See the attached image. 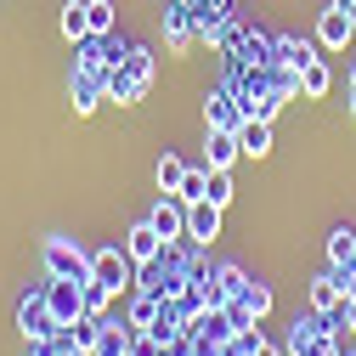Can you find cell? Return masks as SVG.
<instances>
[{
	"instance_id": "obj_12",
	"label": "cell",
	"mask_w": 356,
	"mask_h": 356,
	"mask_svg": "<svg viewBox=\"0 0 356 356\" xmlns=\"http://www.w3.org/2000/svg\"><path fill=\"white\" fill-rule=\"evenodd\" d=\"M153 323H159V294L130 289V300H124V328H130V334H147Z\"/></svg>"
},
{
	"instance_id": "obj_35",
	"label": "cell",
	"mask_w": 356,
	"mask_h": 356,
	"mask_svg": "<svg viewBox=\"0 0 356 356\" xmlns=\"http://www.w3.org/2000/svg\"><path fill=\"white\" fill-rule=\"evenodd\" d=\"M254 356H289V350H277V345H260V350H254Z\"/></svg>"
},
{
	"instance_id": "obj_13",
	"label": "cell",
	"mask_w": 356,
	"mask_h": 356,
	"mask_svg": "<svg viewBox=\"0 0 356 356\" xmlns=\"http://www.w3.org/2000/svg\"><path fill=\"white\" fill-rule=\"evenodd\" d=\"M142 97H147V85H142L136 74H130L124 63H113V68H108V102H119V108H136Z\"/></svg>"
},
{
	"instance_id": "obj_19",
	"label": "cell",
	"mask_w": 356,
	"mask_h": 356,
	"mask_svg": "<svg viewBox=\"0 0 356 356\" xmlns=\"http://www.w3.org/2000/svg\"><path fill=\"white\" fill-rule=\"evenodd\" d=\"M91 356H130V328H124V323H108V317H102V334H97Z\"/></svg>"
},
{
	"instance_id": "obj_34",
	"label": "cell",
	"mask_w": 356,
	"mask_h": 356,
	"mask_svg": "<svg viewBox=\"0 0 356 356\" xmlns=\"http://www.w3.org/2000/svg\"><path fill=\"white\" fill-rule=\"evenodd\" d=\"M345 328L356 334V300H345Z\"/></svg>"
},
{
	"instance_id": "obj_36",
	"label": "cell",
	"mask_w": 356,
	"mask_h": 356,
	"mask_svg": "<svg viewBox=\"0 0 356 356\" xmlns=\"http://www.w3.org/2000/svg\"><path fill=\"white\" fill-rule=\"evenodd\" d=\"M63 356H91V350H63Z\"/></svg>"
},
{
	"instance_id": "obj_28",
	"label": "cell",
	"mask_w": 356,
	"mask_h": 356,
	"mask_svg": "<svg viewBox=\"0 0 356 356\" xmlns=\"http://www.w3.org/2000/svg\"><path fill=\"white\" fill-rule=\"evenodd\" d=\"M204 198L227 209V204H232V170H209V193H204Z\"/></svg>"
},
{
	"instance_id": "obj_23",
	"label": "cell",
	"mask_w": 356,
	"mask_h": 356,
	"mask_svg": "<svg viewBox=\"0 0 356 356\" xmlns=\"http://www.w3.org/2000/svg\"><path fill=\"white\" fill-rule=\"evenodd\" d=\"M85 17H91V34H113V29H119L113 0H85Z\"/></svg>"
},
{
	"instance_id": "obj_7",
	"label": "cell",
	"mask_w": 356,
	"mask_h": 356,
	"mask_svg": "<svg viewBox=\"0 0 356 356\" xmlns=\"http://www.w3.org/2000/svg\"><path fill=\"white\" fill-rule=\"evenodd\" d=\"M147 220H153V232H159L164 243H187V204L175 198V193H164V198L153 204Z\"/></svg>"
},
{
	"instance_id": "obj_11",
	"label": "cell",
	"mask_w": 356,
	"mask_h": 356,
	"mask_svg": "<svg viewBox=\"0 0 356 356\" xmlns=\"http://www.w3.org/2000/svg\"><path fill=\"white\" fill-rule=\"evenodd\" d=\"M220 232V204H209V198H198V204H187V243H209Z\"/></svg>"
},
{
	"instance_id": "obj_16",
	"label": "cell",
	"mask_w": 356,
	"mask_h": 356,
	"mask_svg": "<svg viewBox=\"0 0 356 356\" xmlns=\"http://www.w3.org/2000/svg\"><path fill=\"white\" fill-rule=\"evenodd\" d=\"M311 57H317V51H311V40H294V34H277V51H272V63L283 68V74H300Z\"/></svg>"
},
{
	"instance_id": "obj_22",
	"label": "cell",
	"mask_w": 356,
	"mask_h": 356,
	"mask_svg": "<svg viewBox=\"0 0 356 356\" xmlns=\"http://www.w3.org/2000/svg\"><path fill=\"white\" fill-rule=\"evenodd\" d=\"M79 294H85V311H91V317H108V305L119 300V294H113L108 283H97V277H85V283H79Z\"/></svg>"
},
{
	"instance_id": "obj_18",
	"label": "cell",
	"mask_w": 356,
	"mask_h": 356,
	"mask_svg": "<svg viewBox=\"0 0 356 356\" xmlns=\"http://www.w3.org/2000/svg\"><path fill=\"white\" fill-rule=\"evenodd\" d=\"M97 334H102V317H91V311H85V317H79L74 328H63L57 339H63V350H91V345H97Z\"/></svg>"
},
{
	"instance_id": "obj_9",
	"label": "cell",
	"mask_w": 356,
	"mask_h": 356,
	"mask_svg": "<svg viewBox=\"0 0 356 356\" xmlns=\"http://www.w3.org/2000/svg\"><path fill=\"white\" fill-rule=\"evenodd\" d=\"M350 40H356L350 17H345V12L334 6V0H328V12H317V46H328V51H345Z\"/></svg>"
},
{
	"instance_id": "obj_15",
	"label": "cell",
	"mask_w": 356,
	"mask_h": 356,
	"mask_svg": "<svg viewBox=\"0 0 356 356\" xmlns=\"http://www.w3.org/2000/svg\"><path fill=\"white\" fill-rule=\"evenodd\" d=\"M243 153H238V136H232V130H209V136H204V164L209 170H232Z\"/></svg>"
},
{
	"instance_id": "obj_30",
	"label": "cell",
	"mask_w": 356,
	"mask_h": 356,
	"mask_svg": "<svg viewBox=\"0 0 356 356\" xmlns=\"http://www.w3.org/2000/svg\"><path fill=\"white\" fill-rule=\"evenodd\" d=\"M227 323H232L238 334H243V328H260V317H254V311H249L243 300H227Z\"/></svg>"
},
{
	"instance_id": "obj_21",
	"label": "cell",
	"mask_w": 356,
	"mask_h": 356,
	"mask_svg": "<svg viewBox=\"0 0 356 356\" xmlns=\"http://www.w3.org/2000/svg\"><path fill=\"white\" fill-rule=\"evenodd\" d=\"M328 266H356V232L350 227H334L328 232Z\"/></svg>"
},
{
	"instance_id": "obj_27",
	"label": "cell",
	"mask_w": 356,
	"mask_h": 356,
	"mask_svg": "<svg viewBox=\"0 0 356 356\" xmlns=\"http://www.w3.org/2000/svg\"><path fill=\"white\" fill-rule=\"evenodd\" d=\"M124 68L136 74L142 85H153V51H147V46H124Z\"/></svg>"
},
{
	"instance_id": "obj_17",
	"label": "cell",
	"mask_w": 356,
	"mask_h": 356,
	"mask_svg": "<svg viewBox=\"0 0 356 356\" xmlns=\"http://www.w3.org/2000/svg\"><path fill=\"white\" fill-rule=\"evenodd\" d=\"M334 91V68L323 63V57H311L305 68H300V97H311V102H323Z\"/></svg>"
},
{
	"instance_id": "obj_14",
	"label": "cell",
	"mask_w": 356,
	"mask_h": 356,
	"mask_svg": "<svg viewBox=\"0 0 356 356\" xmlns=\"http://www.w3.org/2000/svg\"><path fill=\"white\" fill-rule=\"evenodd\" d=\"M232 136H238V153L243 159H266V153H272V124H266V119H243Z\"/></svg>"
},
{
	"instance_id": "obj_10",
	"label": "cell",
	"mask_w": 356,
	"mask_h": 356,
	"mask_svg": "<svg viewBox=\"0 0 356 356\" xmlns=\"http://www.w3.org/2000/svg\"><path fill=\"white\" fill-rule=\"evenodd\" d=\"M124 249H130V260H136V266H153V260H159L170 243L153 232V220H136V227L124 232Z\"/></svg>"
},
{
	"instance_id": "obj_6",
	"label": "cell",
	"mask_w": 356,
	"mask_h": 356,
	"mask_svg": "<svg viewBox=\"0 0 356 356\" xmlns=\"http://www.w3.org/2000/svg\"><path fill=\"white\" fill-rule=\"evenodd\" d=\"M46 300H51L57 334H63V328H74V323L85 317V294H79V283H74V277H46Z\"/></svg>"
},
{
	"instance_id": "obj_33",
	"label": "cell",
	"mask_w": 356,
	"mask_h": 356,
	"mask_svg": "<svg viewBox=\"0 0 356 356\" xmlns=\"http://www.w3.org/2000/svg\"><path fill=\"white\" fill-rule=\"evenodd\" d=\"M334 6H339V12L350 17V29H356V0H334Z\"/></svg>"
},
{
	"instance_id": "obj_37",
	"label": "cell",
	"mask_w": 356,
	"mask_h": 356,
	"mask_svg": "<svg viewBox=\"0 0 356 356\" xmlns=\"http://www.w3.org/2000/svg\"><path fill=\"white\" fill-rule=\"evenodd\" d=\"M350 91H356V68H350Z\"/></svg>"
},
{
	"instance_id": "obj_25",
	"label": "cell",
	"mask_w": 356,
	"mask_h": 356,
	"mask_svg": "<svg viewBox=\"0 0 356 356\" xmlns=\"http://www.w3.org/2000/svg\"><path fill=\"white\" fill-rule=\"evenodd\" d=\"M204 193H209V164L187 170V175H181V187H175V198H181V204H198Z\"/></svg>"
},
{
	"instance_id": "obj_5",
	"label": "cell",
	"mask_w": 356,
	"mask_h": 356,
	"mask_svg": "<svg viewBox=\"0 0 356 356\" xmlns=\"http://www.w3.org/2000/svg\"><path fill=\"white\" fill-rule=\"evenodd\" d=\"M17 328H23V339H46V334H57V317H51L46 283H40V289H29V294L17 300Z\"/></svg>"
},
{
	"instance_id": "obj_38",
	"label": "cell",
	"mask_w": 356,
	"mask_h": 356,
	"mask_svg": "<svg viewBox=\"0 0 356 356\" xmlns=\"http://www.w3.org/2000/svg\"><path fill=\"white\" fill-rule=\"evenodd\" d=\"M345 356H356V350H345Z\"/></svg>"
},
{
	"instance_id": "obj_2",
	"label": "cell",
	"mask_w": 356,
	"mask_h": 356,
	"mask_svg": "<svg viewBox=\"0 0 356 356\" xmlns=\"http://www.w3.org/2000/svg\"><path fill=\"white\" fill-rule=\"evenodd\" d=\"M40 260H46V277H74V283L91 277V254H85L79 243H68V238H46Z\"/></svg>"
},
{
	"instance_id": "obj_24",
	"label": "cell",
	"mask_w": 356,
	"mask_h": 356,
	"mask_svg": "<svg viewBox=\"0 0 356 356\" xmlns=\"http://www.w3.org/2000/svg\"><path fill=\"white\" fill-rule=\"evenodd\" d=\"M63 34L74 40V46H79L85 34H91V17H85V0H68V6H63Z\"/></svg>"
},
{
	"instance_id": "obj_26",
	"label": "cell",
	"mask_w": 356,
	"mask_h": 356,
	"mask_svg": "<svg viewBox=\"0 0 356 356\" xmlns=\"http://www.w3.org/2000/svg\"><path fill=\"white\" fill-rule=\"evenodd\" d=\"M215 283H220V294H227V300H238V294L249 289V277H243V266H232V260H227V266H215Z\"/></svg>"
},
{
	"instance_id": "obj_1",
	"label": "cell",
	"mask_w": 356,
	"mask_h": 356,
	"mask_svg": "<svg viewBox=\"0 0 356 356\" xmlns=\"http://www.w3.org/2000/svg\"><path fill=\"white\" fill-rule=\"evenodd\" d=\"M91 277H97V283H108L113 294H130V289L142 283V266L130 260V249H113V243H108V249H97V254H91Z\"/></svg>"
},
{
	"instance_id": "obj_32",
	"label": "cell",
	"mask_w": 356,
	"mask_h": 356,
	"mask_svg": "<svg viewBox=\"0 0 356 356\" xmlns=\"http://www.w3.org/2000/svg\"><path fill=\"white\" fill-rule=\"evenodd\" d=\"M29 356H63V339L46 334V339H29Z\"/></svg>"
},
{
	"instance_id": "obj_20",
	"label": "cell",
	"mask_w": 356,
	"mask_h": 356,
	"mask_svg": "<svg viewBox=\"0 0 356 356\" xmlns=\"http://www.w3.org/2000/svg\"><path fill=\"white\" fill-rule=\"evenodd\" d=\"M181 175H187V164L164 147V153H159V164H153V181H159V193H175V187H181Z\"/></svg>"
},
{
	"instance_id": "obj_29",
	"label": "cell",
	"mask_w": 356,
	"mask_h": 356,
	"mask_svg": "<svg viewBox=\"0 0 356 356\" xmlns=\"http://www.w3.org/2000/svg\"><path fill=\"white\" fill-rule=\"evenodd\" d=\"M249 311H254V317H266V311H272V289H266V283H249L243 294H238Z\"/></svg>"
},
{
	"instance_id": "obj_8",
	"label": "cell",
	"mask_w": 356,
	"mask_h": 356,
	"mask_svg": "<svg viewBox=\"0 0 356 356\" xmlns=\"http://www.w3.org/2000/svg\"><path fill=\"white\" fill-rule=\"evenodd\" d=\"M204 124L209 130H238L243 124V102L227 91V85H215V91L204 97Z\"/></svg>"
},
{
	"instance_id": "obj_3",
	"label": "cell",
	"mask_w": 356,
	"mask_h": 356,
	"mask_svg": "<svg viewBox=\"0 0 356 356\" xmlns=\"http://www.w3.org/2000/svg\"><path fill=\"white\" fill-rule=\"evenodd\" d=\"M68 97H74V113H97V108L108 102V68H97V63H74Z\"/></svg>"
},
{
	"instance_id": "obj_4",
	"label": "cell",
	"mask_w": 356,
	"mask_h": 356,
	"mask_svg": "<svg viewBox=\"0 0 356 356\" xmlns=\"http://www.w3.org/2000/svg\"><path fill=\"white\" fill-rule=\"evenodd\" d=\"M193 40H198V12H193V0H164V46L181 57V51H193Z\"/></svg>"
},
{
	"instance_id": "obj_31",
	"label": "cell",
	"mask_w": 356,
	"mask_h": 356,
	"mask_svg": "<svg viewBox=\"0 0 356 356\" xmlns=\"http://www.w3.org/2000/svg\"><path fill=\"white\" fill-rule=\"evenodd\" d=\"M130 356H164V345L153 334H130Z\"/></svg>"
}]
</instances>
